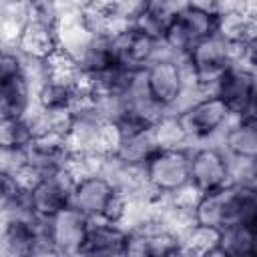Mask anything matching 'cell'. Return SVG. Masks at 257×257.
<instances>
[{
  "label": "cell",
  "instance_id": "cell-1",
  "mask_svg": "<svg viewBox=\"0 0 257 257\" xmlns=\"http://www.w3.org/2000/svg\"><path fill=\"white\" fill-rule=\"evenodd\" d=\"M193 217L195 223L217 231L237 223H257V187L227 183L201 193Z\"/></svg>",
  "mask_w": 257,
  "mask_h": 257
},
{
  "label": "cell",
  "instance_id": "cell-2",
  "mask_svg": "<svg viewBox=\"0 0 257 257\" xmlns=\"http://www.w3.org/2000/svg\"><path fill=\"white\" fill-rule=\"evenodd\" d=\"M187 84L203 94H213L223 72L233 64V46L215 34L197 42L183 58Z\"/></svg>",
  "mask_w": 257,
  "mask_h": 257
},
{
  "label": "cell",
  "instance_id": "cell-3",
  "mask_svg": "<svg viewBox=\"0 0 257 257\" xmlns=\"http://www.w3.org/2000/svg\"><path fill=\"white\" fill-rule=\"evenodd\" d=\"M183 131L193 145L219 143L221 133L231 120V112L217 94H203L177 112Z\"/></svg>",
  "mask_w": 257,
  "mask_h": 257
},
{
  "label": "cell",
  "instance_id": "cell-4",
  "mask_svg": "<svg viewBox=\"0 0 257 257\" xmlns=\"http://www.w3.org/2000/svg\"><path fill=\"white\" fill-rule=\"evenodd\" d=\"M143 82L151 98L165 112H175L189 88L183 58H175L169 54L155 58L143 68Z\"/></svg>",
  "mask_w": 257,
  "mask_h": 257
},
{
  "label": "cell",
  "instance_id": "cell-5",
  "mask_svg": "<svg viewBox=\"0 0 257 257\" xmlns=\"http://www.w3.org/2000/svg\"><path fill=\"white\" fill-rule=\"evenodd\" d=\"M189 159L191 147L157 149L143 165L149 191L159 197H171L189 185Z\"/></svg>",
  "mask_w": 257,
  "mask_h": 257
},
{
  "label": "cell",
  "instance_id": "cell-6",
  "mask_svg": "<svg viewBox=\"0 0 257 257\" xmlns=\"http://www.w3.org/2000/svg\"><path fill=\"white\" fill-rule=\"evenodd\" d=\"M213 34H215V12L195 6H183L175 16V20L171 22V26L165 30L161 42L171 56L185 58L187 52L197 42Z\"/></svg>",
  "mask_w": 257,
  "mask_h": 257
},
{
  "label": "cell",
  "instance_id": "cell-7",
  "mask_svg": "<svg viewBox=\"0 0 257 257\" xmlns=\"http://www.w3.org/2000/svg\"><path fill=\"white\" fill-rule=\"evenodd\" d=\"M189 183L201 193L231 183V159L217 143H203L191 147Z\"/></svg>",
  "mask_w": 257,
  "mask_h": 257
},
{
  "label": "cell",
  "instance_id": "cell-8",
  "mask_svg": "<svg viewBox=\"0 0 257 257\" xmlns=\"http://www.w3.org/2000/svg\"><path fill=\"white\" fill-rule=\"evenodd\" d=\"M72 185H74V177L66 171V167L44 173L36 181V185L26 191L30 213L42 221L50 219L70 203Z\"/></svg>",
  "mask_w": 257,
  "mask_h": 257
},
{
  "label": "cell",
  "instance_id": "cell-9",
  "mask_svg": "<svg viewBox=\"0 0 257 257\" xmlns=\"http://www.w3.org/2000/svg\"><path fill=\"white\" fill-rule=\"evenodd\" d=\"M213 94H217L225 102L231 116L255 114V98H257L255 68L231 64L219 78Z\"/></svg>",
  "mask_w": 257,
  "mask_h": 257
},
{
  "label": "cell",
  "instance_id": "cell-10",
  "mask_svg": "<svg viewBox=\"0 0 257 257\" xmlns=\"http://www.w3.org/2000/svg\"><path fill=\"white\" fill-rule=\"evenodd\" d=\"M108 38H110L116 62L120 66L131 68V70H143L155 58L169 54L161 40L145 34L143 30L135 28L133 24L126 26L124 30L116 32L114 36H108Z\"/></svg>",
  "mask_w": 257,
  "mask_h": 257
},
{
  "label": "cell",
  "instance_id": "cell-11",
  "mask_svg": "<svg viewBox=\"0 0 257 257\" xmlns=\"http://www.w3.org/2000/svg\"><path fill=\"white\" fill-rule=\"evenodd\" d=\"M44 233V221L26 211L4 215L0 227V255H32Z\"/></svg>",
  "mask_w": 257,
  "mask_h": 257
},
{
  "label": "cell",
  "instance_id": "cell-12",
  "mask_svg": "<svg viewBox=\"0 0 257 257\" xmlns=\"http://www.w3.org/2000/svg\"><path fill=\"white\" fill-rule=\"evenodd\" d=\"M72 155L66 135L56 131H40L32 133L30 141L26 143L22 157L24 163L38 169L40 173H50L56 169H62Z\"/></svg>",
  "mask_w": 257,
  "mask_h": 257
},
{
  "label": "cell",
  "instance_id": "cell-13",
  "mask_svg": "<svg viewBox=\"0 0 257 257\" xmlns=\"http://www.w3.org/2000/svg\"><path fill=\"white\" fill-rule=\"evenodd\" d=\"M44 225L58 255H80V247L84 243V237L90 225V219L86 215L66 205L56 215L46 219Z\"/></svg>",
  "mask_w": 257,
  "mask_h": 257
},
{
  "label": "cell",
  "instance_id": "cell-14",
  "mask_svg": "<svg viewBox=\"0 0 257 257\" xmlns=\"http://www.w3.org/2000/svg\"><path fill=\"white\" fill-rule=\"evenodd\" d=\"M114 191L116 189L112 187V183L100 173L80 177L72 185L68 205L86 215L88 219H100Z\"/></svg>",
  "mask_w": 257,
  "mask_h": 257
},
{
  "label": "cell",
  "instance_id": "cell-15",
  "mask_svg": "<svg viewBox=\"0 0 257 257\" xmlns=\"http://www.w3.org/2000/svg\"><path fill=\"white\" fill-rule=\"evenodd\" d=\"M118 128V141L114 147V153L110 157L126 163V165H145V161L157 151L151 126L126 122V120H114Z\"/></svg>",
  "mask_w": 257,
  "mask_h": 257
},
{
  "label": "cell",
  "instance_id": "cell-16",
  "mask_svg": "<svg viewBox=\"0 0 257 257\" xmlns=\"http://www.w3.org/2000/svg\"><path fill=\"white\" fill-rule=\"evenodd\" d=\"M128 229L118 223H110L106 219H90L84 243L80 247V255L90 257H112L124 255Z\"/></svg>",
  "mask_w": 257,
  "mask_h": 257
},
{
  "label": "cell",
  "instance_id": "cell-17",
  "mask_svg": "<svg viewBox=\"0 0 257 257\" xmlns=\"http://www.w3.org/2000/svg\"><path fill=\"white\" fill-rule=\"evenodd\" d=\"M229 159H257V118L251 116H231L229 124L217 143Z\"/></svg>",
  "mask_w": 257,
  "mask_h": 257
},
{
  "label": "cell",
  "instance_id": "cell-18",
  "mask_svg": "<svg viewBox=\"0 0 257 257\" xmlns=\"http://www.w3.org/2000/svg\"><path fill=\"white\" fill-rule=\"evenodd\" d=\"M92 38H96L84 24L80 10H72V12H64L56 18V44L58 50L70 54L72 58H78L84 48L92 42Z\"/></svg>",
  "mask_w": 257,
  "mask_h": 257
},
{
  "label": "cell",
  "instance_id": "cell-19",
  "mask_svg": "<svg viewBox=\"0 0 257 257\" xmlns=\"http://www.w3.org/2000/svg\"><path fill=\"white\" fill-rule=\"evenodd\" d=\"M183 6H187L185 0H147L145 8L135 18L133 26L161 40L165 30L171 26V22L175 20V16Z\"/></svg>",
  "mask_w": 257,
  "mask_h": 257
},
{
  "label": "cell",
  "instance_id": "cell-20",
  "mask_svg": "<svg viewBox=\"0 0 257 257\" xmlns=\"http://www.w3.org/2000/svg\"><path fill=\"white\" fill-rule=\"evenodd\" d=\"M257 22L253 14L243 10H225L215 12V36L227 44H249L257 42L255 38Z\"/></svg>",
  "mask_w": 257,
  "mask_h": 257
},
{
  "label": "cell",
  "instance_id": "cell-21",
  "mask_svg": "<svg viewBox=\"0 0 257 257\" xmlns=\"http://www.w3.org/2000/svg\"><path fill=\"white\" fill-rule=\"evenodd\" d=\"M215 255L255 257L257 255V223H237L221 229Z\"/></svg>",
  "mask_w": 257,
  "mask_h": 257
},
{
  "label": "cell",
  "instance_id": "cell-22",
  "mask_svg": "<svg viewBox=\"0 0 257 257\" xmlns=\"http://www.w3.org/2000/svg\"><path fill=\"white\" fill-rule=\"evenodd\" d=\"M151 135L155 141L157 149H181V147H191L183 124L175 112H163L153 124H151Z\"/></svg>",
  "mask_w": 257,
  "mask_h": 257
},
{
  "label": "cell",
  "instance_id": "cell-23",
  "mask_svg": "<svg viewBox=\"0 0 257 257\" xmlns=\"http://www.w3.org/2000/svg\"><path fill=\"white\" fill-rule=\"evenodd\" d=\"M30 137H32V128L26 116H12V114L0 116V151L22 153Z\"/></svg>",
  "mask_w": 257,
  "mask_h": 257
},
{
  "label": "cell",
  "instance_id": "cell-24",
  "mask_svg": "<svg viewBox=\"0 0 257 257\" xmlns=\"http://www.w3.org/2000/svg\"><path fill=\"white\" fill-rule=\"evenodd\" d=\"M219 231L195 223L181 237V255H215Z\"/></svg>",
  "mask_w": 257,
  "mask_h": 257
},
{
  "label": "cell",
  "instance_id": "cell-25",
  "mask_svg": "<svg viewBox=\"0 0 257 257\" xmlns=\"http://www.w3.org/2000/svg\"><path fill=\"white\" fill-rule=\"evenodd\" d=\"M24 193L26 191H22L14 173L0 167V215L12 213L22 203Z\"/></svg>",
  "mask_w": 257,
  "mask_h": 257
},
{
  "label": "cell",
  "instance_id": "cell-26",
  "mask_svg": "<svg viewBox=\"0 0 257 257\" xmlns=\"http://www.w3.org/2000/svg\"><path fill=\"white\" fill-rule=\"evenodd\" d=\"M24 68V56L16 50V46L0 44V80H10L20 76Z\"/></svg>",
  "mask_w": 257,
  "mask_h": 257
}]
</instances>
